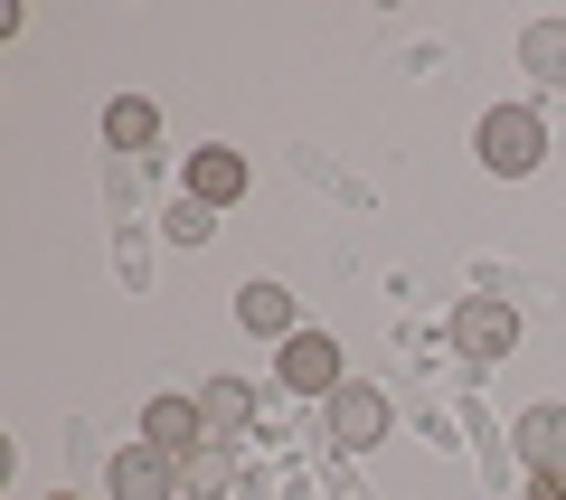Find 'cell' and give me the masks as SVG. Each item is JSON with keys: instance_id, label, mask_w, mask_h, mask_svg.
<instances>
[{"instance_id": "cell-1", "label": "cell", "mask_w": 566, "mask_h": 500, "mask_svg": "<svg viewBox=\"0 0 566 500\" xmlns=\"http://www.w3.org/2000/svg\"><path fill=\"white\" fill-rule=\"evenodd\" d=\"M472 152H482V170H501V180H528L547 160V123L528 114V104H491L482 133H472Z\"/></svg>"}, {"instance_id": "cell-2", "label": "cell", "mask_w": 566, "mask_h": 500, "mask_svg": "<svg viewBox=\"0 0 566 500\" xmlns=\"http://www.w3.org/2000/svg\"><path fill=\"white\" fill-rule=\"evenodd\" d=\"M520 302H501V293H472V302H453V350L463 360H510L520 350Z\"/></svg>"}, {"instance_id": "cell-3", "label": "cell", "mask_w": 566, "mask_h": 500, "mask_svg": "<svg viewBox=\"0 0 566 500\" xmlns=\"http://www.w3.org/2000/svg\"><path fill=\"white\" fill-rule=\"evenodd\" d=\"M274 378L293 387V397H322V406H331V397L349 387V378H340V341H331V331H293V341L274 350Z\"/></svg>"}, {"instance_id": "cell-4", "label": "cell", "mask_w": 566, "mask_h": 500, "mask_svg": "<svg viewBox=\"0 0 566 500\" xmlns=\"http://www.w3.org/2000/svg\"><path fill=\"white\" fill-rule=\"evenodd\" d=\"M387 425H397V406H387L368 378H349L340 397H331V444H340V454H378Z\"/></svg>"}, {"instance_id": "cell-5", "label": "cell", "mask_w": 566, "mask_h": 500, "mask_svg": "<svg viewBox=\"0 0 566 500\" xmlns=\"http://www.w3.org/2000/svg\"><path fill=\"white\" fill-rule=\"evenodd\" d=\"M142 444H151V454H170V462L208 454V416H199V397H151V406H142Z\"/></svg>"}, {"instance_id": "cell-6", "label": "cell", "mask_w": 566, "mask_h": 500, "mask_svg": "<svg viewBox=\"0 0 566 500\" xmlns=\"http://www.w3.org/2000/svg\"><path fill=\"white\" fill-rule=\"evenodd\" d=\"M104 491H114V500H180V462L151 454V444H133V454L104 462Z\"/></svg>"}, {"instance_id": "cell-7", "label": "cell", "mask_w": 566, "mask_h": 500, "mask_svg": "<svg viewBox=\"0 0 566 500\" xmlns=\"http://www.w3.org/2000/svg\"><path fill=\"white\" fill-rule=\"evenodd\" d=\"M237 321H245V331H255V341H293V331H303V302H293V293H283V283L274 274H255V283H245V293H237Z\"/></svg>"}, {"instance_id": "cell-8", "label": "cell", "mask_w": 566, "mask_h": 500, "mask_svg": "<svg viewBox=\"0 0 566 500\" xmlns=\"http://www.w3.org/2000/svg\"><path fill=\"white\" fill-rule=\"evenodd\" d=\"M189 199H199V208H237L245 199V152H227V142L189 152Z\"/></svg>"}, {"instance_id": "cell-9", "label": "cell", "mask_w": 566, "mask_h": 500, "mask_svg": "<svg viewBox=\"0 0 566 500\" xmlns=\"http://www.w3.org/2000/svg\"><path fill=\"white\" fill-rule=\"evenodd\" d=\"M510 444H520V472H566V406H528Z\"/></svg>"}, {"instance_id": "cell-10", "label": "cell", "mask_w": 566, "mask_h": 500, "mask_svg": "<svg viewBox=\"0 0 566 500\" xmlns=\"http://www.w3.org/2000/svg\"><path fill=\"white\" fill-rule=\"evenodd\" d=\"M104 142H114V152H151V142H161V104L151 95H114L104 104Z\"/></svg>"}, {"instance_id": "cell-11", "label": "cell", "mask_w": 566, "mask_h": 500, "mask_svg": "<svg viewBox=\"0 0 566 500\" xmlns=\"http://www.w3.org/2000/svg\"><path fill=\"white\" fill-rule=\"evenodd\" d=\"M520 66H528V85H566V20H528Z\"/></svg>"}, {"instance_id": "cell-12", "label": "cell", "mask_w": 566, "mask_h": 500, "mask_svg": "<svg viewBox=\"0 0 566 500\" xmlns=\"http://www.w3.org/2000/svg\"><path fill=\"white\" fill-rule=\"evenodd\" d=\"M199 416H208V444H227L245 416H255V387H245V378H208L199 387Z\"/></svg>"}, {"instance_id": "cell-13", "label": "cell", "mask_w": 566, "mask_h": 500, "mask_svg": "<svg viewBox=\"0 0 566 500\" xmlns=\"http://www.w3.org/2000/svg\"><path fill=\"white\" fill-rule=\"evenodd\" d=\"M237 491V462H227V444H208V454L180 462V500H227Z\"/></svg>"}, {"instance_id": "cell-14", "label": "cell", "mask_w": 566, "mask_h": 500, "mask_svg": "<svg viewBox=\"0 0 566 500\" xmlns=\"http://www.w3.org/2000/svg\"><path fill=\"white\" fill-rule=\"evenodd\" d=\"M161 237H170V246H208V237H218V208L180 199V208H170V218H161Z\"/></svg>"}, {"instance_id": "cell-15", "label": "cell", "mask_w": 566, "mask_h": 500, "mask_svg": "<svg viewBox=\"0 0 566 500\" xmlns=\"http://www.w3.org/2000/svg\"><path fill=\"white\" fill-rule=\"evenodd\" d=\"M528 500H566V472H528Z\"/></svg>"}, {"instance_id": "cell-16", "label": "cell", "mask_w": 566, "mask_h": 500, "mask_svg": "<svg viewBox=\"0 0 566 500\" xmlns=\"http://www.w3.org/2000/svg\"><path fill=\"white\" fill-rule=\"evenodd\" d=\"M48 500H76V491H48Z\"/></svg>"}]
</instances>
